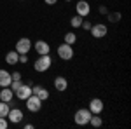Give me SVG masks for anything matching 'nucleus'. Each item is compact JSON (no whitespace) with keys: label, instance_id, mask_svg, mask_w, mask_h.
<instances>
[{"label":"nucleus","instance_id":"412c9836","mask_svg":"<svg viewBox=\"0 0 131 129\" xmlns=\"http://www.w3.org/2000/svg\"><path fill=\"white\" fill-rule=\"evenodd\" d=\"M9 110H10L9 103H5V101H2V99H0V117H7Z\"/></svg>","mask_w":131,"mask_h":129},{"label":"nucleus","instance_id":"6e6552de","mask_svg":"<svg viewBox=\"0 0 131 129\" xmlns=\"http://www.w3.org/2000/svg\"><path fill=\"white\" fill-rule=\"evenodd\" d=\"M14 96H16L18 99H21V101H25V99L28 98V96H31V86L28 84V82H26V84L23 82L19 87L14 91Z\"/></svg>","mask_w":131,"mask_h":129},{"label":"nucleus","instance_id":"393cba45","mask_svg":"<svg viewBox=\"0 0 131 129\" xmlns=\"http://www.w3.org/2000/svg\"><path fill=\"white\" fill-rule=\"evenodd\" d=\"M18 63H21V65H26V63H28V54H19V60H18Z\"/></svg>","mask_w":131,"mask_h":129},{"label":"nucleus","instance_id":"cd10ccee","mask_svg":"<svg viewBox=\"0 0 131 129\" xmlns=\"http://www.w3.org/2000/svg\"><path fill=\"white\" fill-rule=\"evenodd\" d=\"M46 2V5H56L58 4V0H44Z\"/></svg>","mask_w":131,"mask_h":129},{"label":"nucleus","instance_id":"9b49d317","mask_svg":"<svg viewBox=\"0 0 131 129\" xmlns=\"http://www.w3.org/2000/svg\"><path fill=\"white\" fill-rule=\"evenodd\" d=\"M89 112L91 113H96V115H100L101 112H103V108H105V105H103V101H101L100 98H93L89 101Z\"/></svg>","mask_w":131,"mask_h":129},{"label":"nucleus","instance_id":"f257e3e1","mask_svg":"<svg viewBox=\"0 0 131 129\" xmlns=\"http://www.w3.org/2000/svg\"><path fill=\"white\" fill-rule=\"evenodd\" d=\"M51 65H52L51 54H42V56H37V60L33 63V70L39 72V73H44V72H47L51 68Z\"/></svg>","mask_w":131,"mask_h":129},{"label":"nucleus","instance_id":"a211bd4d","mask_svg":"<svg viewBox=\"0 0 131 129\" xmlns=\"http://www.w3.org/2000/svg\"><path fill=\"white\" fill-rule=\"evenodd\" d=\"M89 124L93 127H101V124H103V119H101L100 115H96V113H93L89 119Z\"/></svg>","mask_w":131,"mask_h":129},{"label":"nucleus","instance_id":"c756f323","mask_svg":"<svg viewBox=\"0 0 131 129\" xmlns=\"http://www.w3.org/2000/svg\"><path fill=\"white\" fill-rule=\"evenodd\" d=\"M65 2H72V0H65Z\"/></svg>","mask_w":131,"mask_h":129},{"label":"nucleus","instance_id":"9d476101","mask_svg":"<svg viewBox=\"0 0 131 129\" xmlns=\"http://www.w3.org/2000/svg\"><path fill=\"white\" fill-rule=\"evenodd\" d=\"M31 49H35L37 56H42V54H51V45L46 42V40H37V42L31 45Z\"/></svg>","mask_w":131,"mask_h":129},{"label":"nucleus","instance_id":"dca6fc26","mask_svg":"<svg viewBox=\"0 0 131 129\" xmlns=\"http://www.w3.org/2000/svg\"><path fill=\"white\" fill-rule=\"evenodd\" d=\"M18 60H19V54H18L16 51H9V52L5 54V63H7V65H16Z\"/></svg>","mask_w":131,"mask_h":129},{"label":"nucleus","instance_id":"c85d7f7f","mask_svg":"<svg viewBox=\"0 0 131 129\" xmlns=\"http://www.w3.org/2000/svg\"><path fill=\"white\" fill-rule=\"evenodd\" d=\"M25 129H33V124H25Z\"/></svg>","mask_w":131,"mask_h":129},{"label":"nucleus","instance_id":"39448f33","mask_svg":"<svg viewBox=\"0 0 131 129\" xmlns=\"http://www.w3.org/2000/svg\"><path fill=\"white\" fill-rule=\"evenodd\" d=\"M25 101H26V110H28V112L37 113V112H40V110H42V103H44V101H42L39 96L31 94V96H28Z\"/></svg>","mask_w":131,"mask_h":129},{"label":"nucleus","instance_id":"7ed1b4c3","mask_svg":"<svg viewBox=\"0 0 131 129\" xmlns=\"http://www.w3.org/2000/svg\"><path fill=\"white\" fill-rule=\"evenodd\" d=\"M91 115H93V113L89 112V108H79L73 113V122H75L77 126H88Z\"/></svg>","mask_w":131,"mask_h":129},{"label":"nucleus","instance_id":"0eeeda50","mask_svg":"<svg viewBox=\"0 0 131 129\" xmlns=\"http://www.w3.org/2000/svg\"><path fill=\"white\" fill-rule=\"evenodd\" d=\"M75 12H77V16H81V18H88L91 14V5L88 0H79L77 4H75Z\"/></svg>","mask_w":131,"mask_h":129},{"label":"nucleus","instance_id":"f03ea898","mask_svg":"<svg viewBox=\"0 0 131 129\" xmlns=\"http://www.w3.org/2000/svg\"><path fill=\"white\" fill-rule=\"evenodd\" d=\"M56 52H58V58H60L61 61H70L72 58L75 56V52H73V45H70V44H65V42L58 45Z\"/></svg>","mask_w":131,"mask_h":129},{"label":"nucleus","instance_id":"1a4fd4ad","mask_svg":"<svg viewBox=\"0 0 131 129\" xmlns=\"http://www.w3.org/2000/svg\"><path fill=\"white\" fill-rule=\"evenodd\" d=\"M23 119H25V113L21 108H10L7 113V120L10 124H19V122H23Z\"/></svg>","mask_w":131,"mask_h":129},{"label":"nucleus","instance_id":"bb28decb","mask_svg":"<svg viewBox=\"0 0 131 129\" xmlns=\"http://www.w3.org/2000/svg\"><path fill=\"white\" fill-rule=\"evenodd\" d=\"M98 12H100V14H103V16H105V14H107V12H108V9H107V7H105V5H100V9H98Z\"/></svg>","mask_w":131,"mask_h":129},{"label":"nucleus","instance_id":"423d86ee","mask_svg":"<svg viewBox=\"0 0 131 129\" xmlns=\"http://www.w3.org/2000/svg\"><path fill=\"white\" fill-rule=\"evenodd\" d=\"M89 33L93 35V39H103V37H107L108 28H107V25H103V23H94V25L91 26Z\"/></svg>","mask_w":131,"mask_h":129},{"label":"nucleus","instance_id":"5701e85b","mask_svg":"<svg viewBox=\"0 0 131 129\" xmlns=\"http://www.w3.org/2000/svg\"><path fill=\"white\" fill-rule=\"evenodd\" d=\"M9 127V120L7 117H0V129H7Z\"/></svg>","mask_w":131,"mask_h":129},{"label":"nucleus","instance_id":"6ab92c4d","mask_svg":"<svg viewBox=\"0 0 131 129\" xmlns=\"http://www.w3.org/2000/svg\"><path fill=\"white\" fill-rule=\"evenodd\" d=\"M107 19L110 23H119L122 19V14L121 12H107Z\"/></svg>","mask_w":131,"mask_h":129},{"label":"nucleus","instance_id":"f8f14e48","mask_svg":"<svg viewBox=\"0 0 131 129\" xmlns=\"http://www.w3.org/2000/svg\"><path fill=\"white\" fill-rule=\"evenodd\" d=\"M31 94H35V96H39L42 101H46V99H49V91L46 89L44 86H31Z\"/></svg>","mask_w":131,"mask_h":129},{"label":"nucleus","instance_id":"4468645a","mask_svg":"<svg viewBox=\"0 0 131 129\" xmlns=\"http://www.w3.org/2000/svg\"><path fill=\"white\" fill-rule=\"evenodd\" d=\"M10 82H12V77L7 70L0 68V87H9Z\"/></svg>","mask_w":131,"mask_h":129},{"label":"nucleus","instance_id":"20e7f679","mask_svg":"<svg viewBox=\"0 0 131 129\" xmlns=\"http://www.w3.org/2000/svg\"><path fill=\"white\" fill-rule=\"evenodd\" d=\"M31 40L28 37H21L18 42H16V45H14V51L18 52V54H28L31 51Z\"/></svg>","mask_w":131,"mask_h":129},{"label":"nucleus","instance_id":"ddd939ff","mask_svg":"<svg viewBox=\"0 0 131 129\" xmlns=\"http://www.w3.org/2000/svg\"><path fill=\"white\" fill-rule=\"evenodd\" d=\"M54 89L58 91V92H65V91L68 89V80L65 79L63 75H58L54 79Z\"/></svg>","mask_w":131,"mask_h":129},{"label":"nucleus","instance_id":"4be33fe9","mask_svg":"<svg viewBox=\"0 0 131 129\" xmlns=\"http://www.w3.org/2000/svg\"><path fill=\"white\" fill-rule=\"evenodd\" d=\"M91 26H93V23H91L89 19H84V21H82V25H81V28H82V30H86V31H89Z\"/></svg>","mask_w":131,"mask_h":129},{"label":"nucleus","instance_id":"aec40b11","mask_svg":"<svg viewBox=\"0 0 131 129\" xmlns=\"http://www.w3.org/2000/svg\"><path fill=\"white\" fill-rule=\"evenodd\" d=\"M82 21H84V18H81V16L75 14L73 18H70V26H72V28H81Z\"/></svg>","mask_w":131,"mask_h":129},{"label":"nucleus","instance_id":"b1692460","mask_svg":"<svg viewBox=\"0 0 131 129\" xmlns=\"http://www.w3.org/2000/svg\"><path fill=\"white\" fill-rule=\"evenodd\" d=\"M21 84H23V80H12V82H10V86H9V87H10L12 91H16V89H18V87L21 86Z\"/></svg>","mask_w":131,"mask_h":129},{"label":"nucleus","instance_id":"f3484780","mask_svg":"<svg viewBox=\"0 0 131 129\" xmlns=\"http://www.w3.org/2000/svg\"><path fill=\"white\" fill-rule=\"evenodd\" d=\"M63 42H65V44H70V45H73V44L77 42V35H75L73 31H67V33L63 35Z\"/></svg>","mask_w":131,"mask_h":129},{"label":"nucleus","instance_id":"2eb2a0df","mask_svg":"<svg viewBox=\"0 0 131 129\" xmlns=\"http://www.w3.org/2000/svg\"><path fill=\"white\" fill-rule=\"evenodd\" d=\"M0 99L5 101V103H10L14 99V91L10 89V87H2V91H0Z\"/></svg>","mask_w":131,"mask_h":129},{"label":"nucleus","instance_id":"7c9ffc66","mask_svg":"<svg viewBox=\"0 0 131 129\" xmlns=\"http://www.w3.org/2000/svg\"><path fill=\"white\" fill-rule=\"evenodd\" d=\"M19 2H25V0H19Z\"/></svg>","mask_w":131,"mask_h":129},{"label":"nucleus","instance_id":"a878e982","mask_svg":"<svg viewBox=\"0 0 131 129\" xmlns=\"http://www.w3.org/2000/svg\"><path fill=\"white\" fill-rule=\"evenodd\" d=\"M10 77H12V80H21L23 75H21L19 72H12V73H10Z\"/></svg>","mask_w":131,"mask_h":129}]
</instances>
